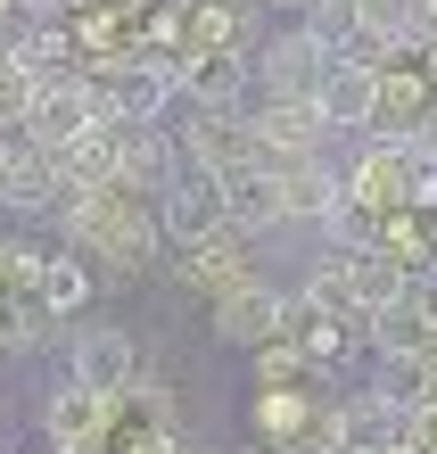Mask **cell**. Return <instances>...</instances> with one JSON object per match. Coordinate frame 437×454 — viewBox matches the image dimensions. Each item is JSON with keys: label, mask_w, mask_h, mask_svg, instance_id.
<instances>
[{"label": "cell", "mask_w": 437, "mask_h": 454, "mask_svg": "<svg viewBox=\"0 0 437 454\" xmlns=\"http://www.w3.org/2000/svg\"><path fill=\"white\" fill-rule=\"evenodd\" d=\"M59 231H66V256H99L116 281L149 273V264H157V248H166L157 199H141L132 182H116V191H66Z\"/></svg>", "instance_id": "6da1fadb"}, {"label": "cell", "mask_w": 437, "mask_h": 454, "mask_svg": "<svg viewBox=\"0 0 437 454\" xmlns=\"http://www.w3.org/2000/svg\"><path fill=\"white\" fill-rule=\"evenodd\" d=\"M347 199L371 207V215H404L413 207V174H421V149L413 141H347Z\"/></svg>", "instance_id": "7a4b0ae2"}, {"label": "cell", "mask_w": 437, "mask_h": 454, "mask_svg": "<svg viewBox=\"0 0 437 454\" xmlns=\"http://www.w3.org/2000/svg\"><path fill=\"white\" fill-rule=\"evenodd\" d=\"M66 380H83L91 396L124 405L132 380H141V347H132V331H124V323H83V331H66Z\"/></svg>", "instance_id": "3957f363"}, {"label": "cell", "mask_w": 437, "mask_h": 454, "mask_svg": "<svg viewBox=\"0 0 437 454\" xmlns=\"http://www.w3.org/2000/svg\"><path fill=\"white\" fill-rule=\"evenodd\" d=\"M207 323H215V339L223 347H272V339H289V289L281 281H264V273H248V281H231L223 298L207 306Z\"/></svg>", "instance_id": "277c9868"}, {"label": "cell", "mask_w": 437, "mask_h": 454, "mask_svg": "<svg viewBox=\"0 0 437 454\" xmlns=\"http://www.w3.org/2000/svg\"><path fill=\"white\" fill-rule=\"evenodd\" d=\"M331 59L339 50L306 34V25H281L264 50H256V91L264 99H322V83H331Z\"/></svg>", "instance_id": "5b68a950"}, {"label": "cell", "mask_w": 437, "mask_h": 454, "mask_svg": "<svg viewBox=\"0 0 437 454\" xmlns=\"http://www.w3.org/2000/svg\"><path fill=\"white\" fill-rule=\"evenodd\" d=\"M174 141H182V166L207 174V182L256 166V132H248V116H231V108H190L174 124Z\"/></svg>", "instance_id": "8992f818"}, {"label": "cell", "mask_w": 437, "mask_h": 454, "mask_svg": "<svg viewBox=\"0 0 437 454\" xmlns=\"http://www.w3.org/2000/svg\"><path fill=\"white\" fill-rule=\"evenodd\" d=\"M331 421H339V454H396L404 438H413V413H404V396L388 380L379 388H347L331 405Z\"/></svg>", "instance_id": "52a82bcc"}, {"label": "cell", "mask_w": 437, "mask_h": 454, "mask_svg": "<svg viewBox=\"0 0 437 454\" xmlns=\"http://www.w3.org/2000/svg\"><path fill=\"white\" fill-rule=\"evenodd\" d=\"M339 157H289V166H264L272 182H281V215L297 231H322V223L339 215V199H347V166H339Z\"/></svg>", "instance_id": "ba28073f"}, {"label": "cell", "mask_w": 437, "mask_h": 454, "mask_svg": "<svg viewBox=\"0 0 437 454\" xmlns=\"http://www.w3.org/2000/svg\"><path fill=\"white\" fill-rule=\"evenodd\" d=\"M182 67V108H231L248 116L256 108V59H239V50H207V59H174Z\"/></svg>", "instance_id": "9c48e42d"}, {"label": "cell", "mask_w": 437, "mask_h": 454, "mask_svg": "<svg viewBox=\"0 0 437 454\" xmlns=\"http://www.w3.org/2000/svg\"><path fill=\"white\" fill-rule=\"evenodd\" d=\"M322 116H331L347 141H371V132H379V67H371V59H331Z\"/></svg>", "instance_id": "30bf717a"}, {"label": "cell", "mask_w": 437, "mask_h": 454, "mask_svg": "<svg viewBox=\"0 0 437 454\" xmlns=\"http://www.w3.org/2000/svg\"><path fill=\"white\" fill-rule=\"evenodd\" d=\"M124 182H132L141 199H166V191H182V182H190L174 124H124Z\"/></svg>", "instance_id": "8fae6325"}, {"label": "cell", "mask_w": 437, "mask_h": 454, "mask_svg": "<svg viewBox=\"0 0 437 454\" xmlns=\"http://www.w3.org/2000/svg\"><path fill=\"white\" fill-rule=\"evenodd\" d=\"M0 207L9 215H59L66 207V174H59V157L50 149H34V141H17V157H9V174H0Z\"/></svg>", "instance_id": "7c38bea8"}, {"label": "cell", "mask_w": 437, "mask_h": 454, "mask_svg": "<svg viewBox=\"0 0 437 454\" xmlns=\"http://www.w3.org/2000/svg\"><path fill=\"white\" fill-rule=\"evenodd\" d=\"M157 223H166V248H199V239L231 231V215H223V182L190 174L182 191H166V199H157Z\"/></svg>", "instance_id": "4fadbf2b"}, {"label": "cell", "mask_w": 437, "mask_h": 454, "mask_svg": "<svg viewBox=\"0 0 437 454\" xmlns=\"http://www.w3.org/2000/svg\"><path fill=\"white\" fill-rule=\"evenodd\" d=\"M256 264H248V239L239 231H215V239H199V248H174V281L182 289H207V298H223L231 281H248Z\"/></svg>", "instance_id": "5bb4252c"}, {"label": "cell", "mask_w": 437, "mask_h": 454, "mask_svg": "<svg viewBox=\"0 0 437 454\" xmlns=\"http://www.w3.org/2000/svg\"><path fill=\"white\" fill-rule=\"evenodd\" d=\"M107 421H116V405L107 396H91L83 380H59L42 396V430H50V446H91V438H107Z\"/></svg>", "instance_id": "9a60e30c"}, {"label": "cell", "mask_w": 437, "mask_h": 454, "mask_svg": "<svg viewBox=\"0 0 437 454\" xmlns=\"http://www.w3.org/2000/svg\"><path fill=\"white\" fill-rule=\"evenodd\" d=\"M223 215H231V231H239V239L289 231V215H281V182H272L264 166H239V174H223Z\"/></svg>", "instance_id": "2e32d148"}, {"label": "cell", "mask_w": 437, "mask_h": 454, "mask_svg": "<svg viewBox=\"0 0 437 454\" xmlns=\"http://www.w3.org/2000/svg\"><path fill=\"white\" fill-rule=\"evenodd\" d=\"M59 174H66V191H116L124 182V124H91L83 141L59 157Z\"/></svg>", "instance_id": "e0dca14e"}, {"label": "cell", "mask_w": 437, "mask_h": 454, "mask_svg": "<svg viewBox=\"0 0 437 454\" xmlns=\"http://www.w3.org/2000/svg\"><path fill=\"white\" fill-rule=\"evenodd\" d=\"M347 281H355V314H388V306L413 298V273H404V256H388V248L347 256Z\"/></svg>", "instance_id": "ac0fdd59"}, {"label": "cell", "mask_w": 437, "mask_h": 454, "mask_svg": "<svg viewBox=\"0 0 437 454\" xmlns=\"http://www.w3.org/2000/svg\"><path fill=\"white\" fill-rule=\"evenodd\" d=\"M34 298L74 323V314L91 306V264H83V256H42V289H34Z\"/></svg>", "instance_id": "d6986e66"}, {"label": "cell", "mask_w": 437, "mask_h": 454, "mask_svg": "<svg viewBox=\"0 0 437 454\" xmlns=\"http://www.w3.org/2000/svg\"><path fill=\"white\" fill-rule=\"evenodd\" d=\"M256 388H322L306 339H272V347H256Z\"/></svg>", "instance_id": "ffe728a7"}, {"label": "cell", "mask_w": 437, "mask_h": 454, "mask_svg": "<svg viewBox=\"0 0 437 454\" xmlns=\"http://www.w3.org/2000/svg\"><path fill=\"white\" fill-rule=\"evenodd\" d=\"M42 91H50V83H42L25 59H0V132H25V124H34Z\"/></svg>", "instance_id": "44dd1931"}, {"label": "cell", "mask_w": 437, "mask_h": 454, "mask_svg": "<svg viewBox=\"0 0 437 454\" xmlns=\"http://www.w3.org/2000/svg\"><path fill=\"white\" fill-rule=\"evenodd\" d=\"M50 339H66V314H50L42 298L9 306V323H0V347H9V356H34V347H50Z\"/></svg>", "instance_id": "7402d4cb"}, {"label": "cell", "mask_w": 437, "mask_h": 454, "mask_svg": "<svg viewBox=\"0 0 437 454\" xmlns=\"http://www.w3.org/2000/svg\"><path fill=\"white\" fill-rule=\"evenodd\" d=\"M297 25H306V34H322V42H331L339 59H347V50L363 42V0H314V9L297 17Z\"/></svg>", "instance_id": "603a6c76"}, {"label": "cell", "mask_w": 437, "mask_h": 454, "mask_svg": "<svg viewBox=\"0 0 437 454\" xmlns=\"http://www.w3.org/2000/svg\"><path fill=\"white\" fill-rule=\"evenodd\" d=\"M413 314H421V323L437 331V273H429V281H413Z\"/></svg>", "instance_id": "cb8c5ba5"}, {"label": "cell", "mask_w": 437, "mask_h": 454, "mask_svg": "<svg viewBox=\"0 0 437 454\" xmlns=\"http://www.w3.org/2000/svg\"><path fill=\"white\" fill-rule=\"evenodd\" d=\"M413 149H421V166H437V108L421 116V132H413Z\"/></svg>", "instance_id": "d4e9b609"}, {"label": "cell", "mask_w": 437, "mask_h": 454, "mask_svg": "<svg viewBox=\"0 0 437 454\" xmlns=\"http://www.w3.org/2000/svg\"><path fill=\"white\" fill-rule=\"evenodd\" d=\"M256 9H264V17H289V25H297V17L314 9V0H256Z\"/></svg>", "instance_id": "484cf974"}, {"label": "cell", "mask_w": 437, "mask_h": 454, "mask_svg": "<svg viewBox=\"0 0 437 454\" xmlns=\"http://www.w3.org/2000/svg\"><path fill=\"white\" fill-rule=\"evenodd\" d=\"M9 157H17V132H0V174H9Z\"/></svg>", "instance_id": "4316f807"}, {"label": "cell", "mask_w": 437, "mask_h": 454, "mask_svg": "<svg viewBox=\"0 0 437 454\" xmlns=\"http://www.w3.org/2000/svg\"><path fill=\"white\" fill-rule=\"evenodd\" d=\"M248 454H281V446H248Z\"/></svg>", "instance_id": "83f0119b"}, {"label": "cell", "mask_w": 437, "mask_h": 454, "mask_svg": "<svg viewBox=\"0 0 437 454\" xmlns=\"http://www.w3.org/2000/svg\"><path fill=\"white\" fill-rule=\"evenodd\" d=\"M429 239H437V215H429Z\"/></svg>", "instance_id": "f1b7e54d"}, {"label": "cell", "mask_w": 437, "mask_h": 454, "mask_svg": "<svg viewBox=\"0 0 437 454\" xmlns=\"http://www.w3.org/2000/svg\"><path fill=\"white\" fill-rule=\"evenodd\" d=\"M0 323H9V306H0Z\"/></svg>", "instance_id": "f546056e"}, {"label": "cell", "mask_w": 437, "mask_h": 454, "mask_svg": "<svg viewBox=\"0 0 437 454\" xmlns=\"http://www.w3.org/2000/svg\"><path fill=\"white\" fill-rule=\"evenodd\" d=\"M182 454H190V446H182Z\"/></svg>", "instance_id": "4dcf8cb0"}]
</instances>
